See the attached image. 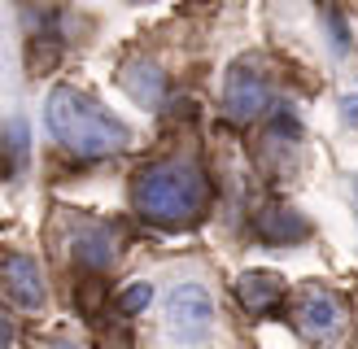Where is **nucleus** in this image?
Listing matches in <instances>:
<instances>
[{
	"label": "nucleus",
	"mask_w": 358,
	"mask_h": 349,
	"mask_svg": "<svg viewBox=\"0 0 358 349\" xmlns=\"http://www.w3.org/2000/svg\"><path fill=\"white\" fill-rule=\"evenodd\" d=\"M57 349H79V345H57Z\"/></svg>",
	"instance_id": "15"
},
{
	"label": "nucleus",
	"mask_w": 358,
	"mask_h": 349,
	"mask_svg": "<svg viewBox=\"0 0 358 349\" xmlns=\"http://www.w3.org/2000/svg\"><path fill=\"white\" fill-rule=\"evenodd\" d=\"M341 114H345V122H354V127H358V83L341 96Z\"/></svg>",
	"instance_id": "12"
},
{
	"label": "nucleus",
	"mask_w": 358,
	"mask_h": 349,
	"mask_svg": "<svg viewBox=\"0 0 358 349\" xmlns=\"http://www.w3.org/2000/svg\"><path fill=\"white\" fill-rule=\"evenodd\" d=\"M75 258L92 271H105L118 258V232L110 223H83L75 236Z\"/></svg>",
	"instance_id": "8"
},
{
	"label": "nucleus",
	"mask_w": 358,
	"mask_h": 349,
	"mask_svg": "<svg viewBox=\"0 0 358 349\" xmlns=\"http://www.w3.org/2000/svg\"><path fill=\"white\" fill-rule=\"evenodd\" d=\"M271 110V79L254 57H241L223 83V114L231 122H254Z\"/></svg>",
	"instance_id": "5"
},
{
	"label": "nucleus",
	"mask_w": 358,
	"mask_h": 349,
	"mask_svg": "<svg viewBox=\"0 0 358 349\" xmlns=\"http://www.w3.org/2000/svg\"><path fill=\"white\" fill-rule=\"evenodd\" d=\"M44 122H48L52 140L75 157H114L131 144V131L122 127L96 96L79 92V87H70V83L48 92Z\"/></svg>",
	"instance_id": "2"
},
{
	"label": "nucleus",
	"mask_w": 358,
	"mask_h": 349,
	"mask_svg": "<svg viewBox=\"0 0 358 349\" xmlns=\"http://www.w3.org/2000/svg\"><path fill=\"white\" fill-rule=\"evenodd\" d=\"M162 332L171 349H206L214 336V297L206 284L184 279L162 302Z\"/></svg>",
	"instance_id": "3"
},
{
	"label": "nucleus",
	"mask_w": 358,
	"mask_h": 349,
	"mask_svg": "<svg viewBox=\"0 0 358 349\" xmlns=\"http://www.w3.org/2000/svg\"><path fill=\"white\" fill-rule=\"evenodd\" d=\"M254 232L266 244H293V240H306L310 236V223L297 214V209H284V205H266L262 214L254 218Z\"/></svg>",
	"instance_id": "9"
},
{
	"label": "nucleus",
	"mask_w": 358,
	"mask_h": 349,
	"mask_svg": "<svg viewBox=\"0 0 358 349\" xmlns=\"http://www.w3.org/2000/svg\"><path fill=\"white\" fill-rule=\"evenodd\" d=\"M131 205L140 218H149L153 227H192L210 205V179L201 174L196 162L184 157H166V162H149L136 170L131 179Z\"/></svg>",
	"instance_id": "1"
},
{
	"label": "nucleus",
	"mask_w": 358,
	"mask_h": 349,
	"mask_svg": "<svg viewBox=\"0 0 358 349\" xmlns=\"http://www.w3.org/2000/svg\"><path fill=\"white\" fill-rule=\"evenodd\" d=\"M17 345V332H13V323H9V314H5V349H13Z\"/></svg>",
	"instance_id": "13"
},
{
	"label": "nucleus",
	"mask_w": 358,
	"mask_h": 349,
	"mask_svg": "<svg viewBox=\"0 0 358 349\" xmlns=\"http://www.w3.org/2000/svg\"><path fill=\"white\" fill-rule=\"evenodd\" d=\"M236 297L249 314H271L289 302V288H284V279L275 271H245L236 279Z\"/></svg>",
	"instance_id": "7"
},
{
	"label": "nucleus",
	"mask_w": 358,
	"mask_h": 349,
	"mask_svg": "<svg viewBox=\"0 0 358 349\" xmlns=\"http://www.w3.org/2000/svg\"><path fill=\"white\" fill-rule=\"evenodd\" d=\"M289 314H293L297 336L306 345H315V349H332L345 336V327H350L345 297L332 292L328 284H301L289 297Z\"/></svg>",
	"instance_id": "4"
},
{
	"label": "nucleus",
	"mask_w": 358,
	"mask_h": 349,
	"mask_svg": "<svg viewBox=\"0 0 358 349\" xmlns=\"http://www.w3.org/2000/svg\"><path fill=\"white\" fill-rule=\"evenodd\" d=\"M149 302H153V284H131V288L118 292V310L122 314H140Z\"/></svg>",
	"instance_id": "11"
},
{
	"label": "nucleus",
	"mask_w": 358,
	"mask_h": 349,
	"mask_svg": "<svg viewBox=\"0 0 358 349\" xmlns=\"http://www.w3.org/2000/svg\"><path fill=\"white\" fill-rule=\"evenodd\" d=\"M22 162H27V127H22V118H13L5 127V174L17 170Z\"/></svg>",
	"instance_id": "10"
},
{
	"label": "nucleus",
	"mask_w": 358,
	"mask_h": 349,
	"mask_svg": "<svg viewBox=\"0 0 358 349\" xmlns=\"http://www.w3.org/2000/svg\"><path fill=\"white\" fill-rule=\"evenodd\" d=\"M354 205H358V179H354Z\"/></svg>",
	"instance_id": "14"
},
{
	"label": "nucleus",
	"mask_w": 358,
	"mask_h": 349,
	"mask_svg": "<svg viewBox=\"0 0 358 349\" xmlns=\"http://www.w3.org/2000/svg\"><path fill=\"white\" fill-rule=\"evenodd\" d=\"M5 292L17 310H44L48 292H44L40 262L27 253H5Z\"/></svg>",
	"instance_id": "6"
}]
</instances>
